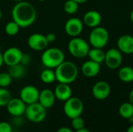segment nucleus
I'll return each instance as SVG.
<instances>
[{"label": "nucleus", "mask_w": 133, "mask_h": 132, "mask_svg": "<svg viewBox=\"0 0 133 132\" xmlns=\"http://www.w3.org/2000/svg\"><path fill=\"white\" fill-rule=\"evenodd\" d=\"M79 9V3L74 0H67L64 4V10L68 14H74Z\"/></svg>", "instance_id": "obj_26"}, {"label": "nucleus", "mask_w": 133, "mask_h": 132, "mask_svg": "<svg viewBox=\"0 0 133 132\" xmlns=\"http://www.w3.org/2000/svg\"><path fill=\"white\" fill-rule=\"evenodd\" d=\"M41 60L42 65L47 68H56L65 61V54L59 48H46L41 54Z\"/></svg>", "instance_id": "obj_3"}, {"label": "nucleus", "mask_w": 133, "mask_h": 132, "mask_svg": "<svg viewBox=\"0 0 133 132\" xmlns=\"http://www.w3.org/2000/svg\"><path fill=\"white\" fill-rule=\"evenodd\" d=\"M118 113L122 117L127 120L129 119L133 116V104L130 102L123 103L118 108Z\"/></svg>", "instance_id": "obj_23"}, {"label": "nucleus", "mask_w": 133, "mask_h": 132, "mask_svg": "<svg viewBox=\"0 0 133 132\" xmlns=\"http://www.w3.org/2000/svg\"><path fill=\"white\" fill-rule=\"evenodd\" d=\"M4 64V60H3V54L2 53L0 52V68L2 66V65Z\"/></svg>", "instance_id": "obj_34"}, {"label": "nucleus", "mask_w": 133, "mask_h": 132, "mask_svg": "<svg viewBox=\"0 0 133 132\" xmlns=\"http://www.w3.org/2000/svg\"><path fill=\"white\" fill-rule=\"evenodd\" d=\"M129 102L133 104V89H132V91L129 93Z\"/></svg>", "instance_id": "obj_35"}, {"label": "nucleus", "mask_w": 133, "mask_h": 132, "mask_svg": "<svg viewBox=\"0 0 133 132\" xmlns=\"http://www.w3.org/2000/svg\"><path fill=\"white\" fill-rule=\"evenodd\" d=\"M118 78L123 82H133V68L130 66H125L119 69Z\"/></svg>", "instance_id": "obj_21"}, {"label": "nucleus", "mask_w": 133, "mask_h": 132, "mask_svg": "<svg viewBox=\"0 0 133 132\" xmlns=\"http://www.w3.org/2000/svg\"><path fill=\"white\" fill-rule=\"evenodd\" d=\"M41 80L45 84H51L56 81L55 72L51 68H47L41 72Z\"/></svg>", "instance_id": "obj_24"}, {"label": "nucleus", "mask_w": 133, "mask_h": 132, "mask_svg": "<svg viewBox=\"0 0 133 132\" xmlns=\"http://www.w3.org/2000/svg\"><path fill=\"white\" fill-rule=\"evenodd\" d=\"M0 132H12L11 124L5 121L0 122Z\"/></svg>", "instance_id": "obj_30"}, {"label": "nucleus", "mask_w": 133, "mask_h": 132, "mask_svg": "<svg viewBox=\"0 0 133 132\" xmlns=\"http://www.w3.org/2000/svg\"><path fill=\"white\" fill-rule=\"evenodd\" d=\"M25 72V68L21 63L9 66V74L12 79H20L24 76Z\"/></svg>", "instance_id": "obj_22"}, {"label": "nucleus", "mask_w": 133, "mask_h": 132, "mask_svg": "<svg viewBox=\"0 0 133 132\" xmlns=\"http://www.w3.org/2000/svg\"><path fill=\"white\" fill-rule=\"evenodd\" d=\"M74 1H76L77 3H79V4H83V3H85V2H87L88 0H74Z\"/></svg>", "instance_id": "obj_37"}, {"label": "nucleus", "mask_w": 133, "mask_h": 132, "mask_svg": "<svg viewBox=\"0 0 133 132\" xmlns=\"http://www.w3.org/2000/svg\"><path fill=\"white\" fill-rule=\"evenodd\" d=\"M26 104L20 98H12L6 105L7 111L14 117H19L24 114Z\"/></svg>", "instance_id": "obj_14"}, {"label": "nucleus", "mask_w": 133, "mask_h": 132, "mask_svg": "<svg viewBox=\"0 0 133 132\" xmlns=\"http://www.w3.org/2000/svg\"><path fill=\"white\" fill-rule=\"evenodd\" d=\"M24 114L30 121L33 123H41L46 118L47 109L37 102L26 105Z\"/></svg>", "instance_id": "obj_6"}, {"label": "nucleus", "mask_w": 133, "mask_h": 132, "mask_svg": "<svg viewBox=\"0 0 133 132\" xmlns=\"http://www.w3.org/2000/svg\"><path fill=\"white\" fill-rule=\"evenodd\" d=\"M82 73L84 76L88 78H93L97 75L101 71V64L94 61L89 60L85 61L81 67Z\"/></svg>", "instance_id": "obj_16"}, {"label": "nucleus", "mask_w": 133, "mask_h": 132, "mask_svg": "<svg viewBox=\"0 0 133 132\" xmlns=\"http://www.w3.org/2000/svg\"><path fill=\"white\" fill-rule=\"evenodd\" d=\"M2 12L1 9H0V20H1V19H2Z\"/></svg>", "instance_id": "obj_40"}, {"label": "nucleus", "mask_w": 133, "mask_h": 132, "mask_svg": "<svg viewBox=\"0 0 133 132\" xmlns=\"http://www.w3.org/2000/svg\"><path fill=\"white\" fill-rule=\"evenodd\" d=\"M127 132H133V124L129 127V128L127 129Z\"/></svg>", "instance_id": "obj_38"}, {"label": "nucleus", "mask_w": 133, "mask_h": 132, "mask_svg": "<svg viewBox=\"0 0 133 132\" xmlns=\"http://www.w3.org/2000/svg\"><path fill=\"white\" fill-rule=\"evenodd\" d=\"M104 62L110 69H116L122 65V53L118 49L111 48L105 52V58Z\"/></svg>", "instance_id": "obj_8"}, {"label": "nucleus", "mask_w": 133, "mask_h": 132, "mask_svg": "<svg viewBox=\"0 0 133 132\" xmlns=\"http://www.w3.org/2000/svg\"><path fill=\"white\" fill-rule=\"evenodd\" d=\"M71 120H72V127L74 130L77 131V130H80L84 128L85 122H84V120L80 116L74 117Z\"/></svg>", "instance_id": "obj_29"}, {"label": "nucleus", "mask_w": 133, "mask_h": 132, "mask_svg": "<svg viewBox=\"0 0 133 132\" xmlns=\"http://www.w3.org/2000/svg\"><path fill=\"white\" fill-rule=\"evenodd\" d=\"M92 93L95 99L104 100L111 94V86L105 81H99L96 82L92 89Z\"/></svg>", "instance_id": "obj_13"}, {"label": "nucleus", "mask_w": 133, "mask_h": 132, "mask_svg": "<svg viewBox=\"0 0 133 132\" xmlns=\"http://www.w3.org/2000/svg\"><path fill=\"white\" fill-rule=\"evenodd\" d=\"M130 19H131L132 23H133V9L132 11L131 12V13H130Z\"/></svg>", "instance_id": "obj_39"}, {"label": "nucleus", "mask_w": 133, "mask_h": 132, "mask_svg": "<svg viewBox=\"0 0 133 132\" xmlns=\"http://www.w3.org/2000/svg\"><path fill=\"white\" fill-rule=\"evenodd\" d=\"M84 105L83 101L78 97H70L65 101L63 107L64 113L65 116L70 119L81 116L83 112Z\"/></svg>", "instance_id": "obj_7"}, {"label": "nucleus", "mask_w": 133, "mask_h": 132, "mask_svg": "<svg viewBox=\"0 0 133 132\" xmlns=\"http://www.w3.org/2000/svg\"><path fill=\"white\" fill-rule=\"evenodd\" d=\"M30 60H31V58H30V55L29 54H23L20 63L23 64V65H26L30 63Z\"/></svg>", "instance_id": "obj_31"}, {"label": "nucleus", "mask_w": 133, "mask_h": 132, "mask_svg": "<svg viewBox=\"0 0 133 132\" xmlns=\"http://www.w3.org/2000/svg\"><path fill=\"white\" fill-rule=\"evenodd\" d=\"M56 132H73L72 131L71 128H67V127H62V128H60L58 131Z\"/></svg>", "instance_id": "obj_33"}, {"label": "nucleus", "mask_w": 133, "mask_h": 132, "mask_svg": "<svg viewBox=\"0 0 133 132\" xmlns=\"http://www.w3.org/2000/svg\"><path fill=\"white\" fill-rule=\"evenodd\" d=\"M2 54L4 64L9 67L20 63L23 53L19 48L16 47H11L6 49L4 53H2Z\"/></svg>", "instance_id": "obj_10"}, {"label": "nucleus", "mask_w": 133, "mask_h": 132, "mask_svg": "<svg viewBox=\"0 0 133 132\" xmlns=\"http://www.w3.org/2000/svg\"><path fill=\"white\" fill-rule=\"evenodd\" d=\"M11 99L9 91L6 88L0 87V107H6Z\"/></svg>", "instance_id": "obj_27"}, {"label": "nucleus", "mask_w": 133, "mask_h": 132, "mask_svg": "<svg viewBox=\"0 0 133 132\" xmlns=\"http://www.w3.org/2000/svg\"><path fill=\"white\" fill-rule=\"evenodd\" d=\"M75 132H91L90 130H88V129H87V128H82V129H80V130H77V131H76Z\"/></svg>", "instance_id": "obj_36"}, {"label": "nucleus", "mask_w": 133, "mask_h": 132, "mask_svg": "<svg viewBox=\"0 0 133 132\" xmlns=\"http://www.w3.org/2000/svg\"><path fill=\"white\" fill-rule=\"evenodd\" d=\"M118 50L124 54H132L133 53V36L123 35L121 36L117 42Z\"/></svg>", "instance_id": "obj_19"}, {"label": "nucleus", "mask_w": 133, "mask_h": 132, "mask_svg": "<svg viewBox=\"0 0 133 132\" xmlns=\"http://www.w3.org/2000/svg\"><path fill=\"white\" fill-rule=\"evenodd\" d=\"M12 78L9 74V72H2L0 73V87L6 88L12 82Z\"/></svg>", "instance_id": "obj_28"}, {"label": "nucleus", "mask_w": 133, "mask_h": 132, "mask_svg": "<svg viewBox=\"0 0 133 132\" xmlns=\"http://www.w3.org/2000/svg\"><path fill=\"white\" fill-rule=\"evenodd\" d=\"M89 41L93 47L103 49L109 41V33L108 30L100 26L93 28L89 36Z\"/></svg>", "instance_id": "obj_5"}, {"label": "nucleus", "mask_w": 133, "mask_h": 132, "mask_svg": "<svg viewBox=\"0 0 133 132\" xmlns=\"http://www.w3.org/2000/svg\"><path fill=\"white\" fill-rule=\"evenodd\" d=\"M46 36L41 33H33L27 40V44L30 48L34 51H44L48 45Z\"/></svg>", "instance_id": "obj_12"}, {"label": "nucleus", "mask_w": 133, "mask_h": 132, "mask_svg": "<svg viewBox=\"0 0 133 132\" xmlns=\"http://www.w3.org/2000/svg\"><path fill=\"white\" fill-rule=\"evenodd\" d=\"M40 91L34 86L28 85L23 86L19 93V98L26 104H31L38 102Z\"/></svg>", "instance_id": "obj_9"}, {"label": "nucleus", "mask_w": 133, "mask_h": 132, "mask_svg": "<svg viewBox=\"0 0 133 132\" xmlns=\"http://www.w3.org/2000/svg\"><path fill=\"white\" fill-rule=\"evenodd\" d=\"M12 20L15 21L20 28L30 26L36 20L37 11L34 6L26 1L16 2L11 12Z\"/></svg>", "instance_id": "obj_1"}, {"label": "nucleus", "mask_w": 133, "mask_h": 132, "mask_svg": "<svg viewBox=\"0 0 133 132\" xmlns=\"http://www.w3.org/2000/svg\"><path fill=\"white\" fill-rule=\"evenodd\" d=\"M12 1H14L16 2H21V1H23V0H12Z\"/></svg>", "instance_id": "obj_41"}, {"label": "nucleus", "mask_w": 133, "mask_h": 132, "mask_svg": "<svg viewBox=\"0 0 133 132\" xmlns=\"http://www.w3.org/2000/svg\"><path fill=\"white\" fill-rule=\"evenodd\" d=\"M87 56L89 57L90 60L94 61L97 63L101 64L102 62L104 61L105 52L103 51L102 48L93 47L92 49H90Z\"/></svg>", "instance_id": "obj_20"}, {"label": "nucleus", "mask_w": 133, "mask_h": 132, "mask_svg": "<svg viewBox=\"0 0 133 132\" xmlns=\"http://www.w3.org/2000/svg\"><path fill=\"white\" fill-rule=\"evenodd\" d=\"M46 38H47L48 43H52L56 40V35L54 33H50L46 35Z\"/></svg>", "instance_id": "obj_32"}, {"label": "nucleus", "mask_w": 133, "mask_h": 132, "mask_svg": "<svg viewBox=\"0 0 133 132\" xmlns=\"http://www.w3.org/2000/svg\"><path fill=\"white\" fill-rule=\"evenodd\" d=\"M102 20L101 15L99 12L95 10H90L85 13L83 16V22L88 27L94 28L98 26Z\"/></svg>", "instance_id": "obj_18"}, {"label": "nucleus", "mask_w": 133, "mask_h": 132, "mask_svg": "<svg viewBox=\"0 0 133 132\" xmlns=\"http://www.w3.org/2000/svg\"><path fill=\"white\" fill-rule=\"evenodd\" d=\"M19 25L13 20L7 23L5 26V32L9 36H15L19 33Z\"/></svg>", "instance_id": "obj_25"}, {"label": "nucleus", "mask_w": 133, "mask_h": 132, "mask_svg": "<svg viewBox=\"0 0 133 132\" xmlns=\"http://www.w3.org/2000/svg\"><path fill=\"white\" fill-rule=\"evenodd\" d=\"M56 97L52 90L49 89H44L40 92L38 103L44 108L49 109L52 107L55 103Z\"/></svg>", "instance_id": "obj_15"}, {"label": "nucleus", "mask_w": 133, "mask_h": 132, "mask_svg": "<svg viewBox=\"0 0 133 132\" xmlns=\"http://www.w3.org/2000/svg\"><path fill=\"white\" fill-rule=\"evenodd\" d=\"M83 30V22L77 17H72L69 19L65 24V33L72 37H78L82 33Z\"/></svg>", "instance_id": "obj_11"}, {"label": "nucleus", "mask_w": 133, "mask_h": 132, "mask_svg": "<svg viewBox=\"0 0 133 132\" xmlns=\"http://www.w3.org/2000/svg\"><path fill=\"white\" fill-rule=\"evenodd\" d=\"M56 81L61 83L70 84L78 77L79 70L75 63L69 61H64L55 68Z\"/></svg>", "instance_id": "obj_2"}, {"label": "nucleus", "mask_w": 133, "mask_h": 132, "mask_svg": "<svg viewBox=\"0 0 133 132\" xmlns=\"http://www.w3.org/2000/svg\"><path fill=\"white\" fill-rule=\"evenodd\" d=\"M90 49L89 44L84 39L78 37L72 38L68 44L69 53L76 58H83L87 57Z\"/></svg>", "instance_id": "obj_4"}, {"label": "nucleus", "mask_w": 133, "mask_h": 132, "mask_svg": "<svg viewBox=\"0 0 133 132\" xmlns=\"http://www.w3.org/2000/svg\"><path fill=\"white\" fill-rule=\"evenodd\" d=\"M54 93L57 100L65 102L72 97V91L69 84L58 82L54 90Z\"/></svg>", "instance_id": "obj_17"}]
</instances>
